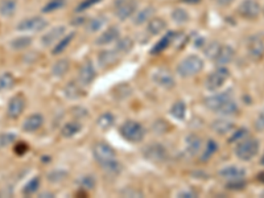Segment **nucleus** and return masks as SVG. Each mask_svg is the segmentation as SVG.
Returning <instances> with one entry per match:
<instances>
[{"mask_svg": "<svg viewBox=\"0 0 264 198\" xmlns=\"http://www.w3.org/2000/svg\"><path fill=\"white\" fill-rule=\"evenodd\" d=\"M204 69V61L198 56H188L177 66V73L181 77H193Z\"/></svg>", "mask_w": 264, "mask_h": 198, "instance_id": "2", "label": "nucleus"}, {"mask_svg": "<svg viewBox=\"0 0 264 198\" xmlns=\"http://www.w3.org/2000/svg\"><path fill=\"white\" fill-rule=\"evenodd\" d=\"M92 155L100 165L115 160V151L106 143H96L95 146L92 147Z\"/></svg>", "mask_w": 264, "mask_h": 198, "instance_id": "7", "label": "nucleus"}, {"mask_svg": "<svg viewBox=\"0 0 264 198\" xmlns=\"http://www.w3.org/2000/svg\"><path fill=\"white\" fill-rule=\"evenodd\" d=\"M144 134L145 132L143 125L137 121L128 120L120 127V135L130 143L141 142L144 138Z\"/></svg>", "mask_w": 264, "mask_h": 198, "instance_id": "4", "label": "nucleus"}, {"mask_svg": "<svg viewBox=\"0 0 264 198\" xmlns=\"http://www.w3.org/2000/svg\"><path fill=\"white\" fill-rule=\"evenodd\" d=\"M177 197H180V198H194V197H197V194L194 193V192H192V190H184V192H181V193L177 194Z\"/></svg>", "mask_w": 264, "mask_h": 198, "instance_id": "49", "label": "nucleus"}, {"mask_svg": "<svg viewBox=\"0 0 264 198\" xmlns=\"http://www.w3.org/2000/svg\"><path fill=\"white\" fill-rule=\"evenodd\" d=\"M234 1V0H214V3H217L218 5H220V7H227V5H230Z\"/></svg>", "mask_w": 264, "mask_h": 198, "instance_id": "52", "label": "nucleus"}, {"mask_svg": "<svg viewBox=\"0 0 264 198\" xmlns=\"http://www.w3.org/2000/svg\"><path fill=\"white\" fill-rule=\"evenodd\" d=\"M220 48V45L218 44V42H216V41H213V42H210V44L206 46V49H205V53H206V56H208L209 58L214 60V57L217 56V53H218Z\"/></svg>", "mask_w": 264, "mask_h": 198, "instance_id": "41", "label": "nucleus"}, {"mask_svg": "<svg viewBox=\"0 0 264 198\" xmlns=\"http://www.w3.org/2000/svg\"><path fill=\"white\" fill-rule=\"evenodd\" d=\"M171 114H172L173 118H176L178 120H182L185 115H186V106H185L184 102H176V103L172 106V109H171Z\"/></svg>", "mask_w": 264, "mask_h": 198, "instance_id": "33", "label": "nucleus"}, {"mask_svg": "<svg viewBox=\"0 0 264 198\" xmlns=\"http://www.w3.org/2000/svg\"><path fill=\"white\" fill-rule=\"evenodd\" d=\"M102 0H84L81 4H78L77 7V11L80 12V11H85V9H88V7H92V5H95L96 3H99Z\"/></svg>", "mask_w": 264, "mask_h": 198, "instance_id": "46", "label": "nucleus"}, {"mask_svg": "<svg viewBox=\"0 0 264 198\" xmlns=\"http://www.w3.org/2000/svg\"><path fill=\"white\" fill-rule=\"evenodd\" d=\"M44 123V118L41 114H33L31 117H28L24 120L23 124V129L27 132H35L37 129L41 128V125Z\"/></svg>", "mask_w": 264, "mask_h": 198, "instance_id": "19", "label": "nucleus"}, {"mask_svg": "<svg viewBox=\"0 0 264 198\" xmlns=\"http://www.w3.org/2000/svg\"><path fill=\"white\" fill-rule=\"evenodd\" d=\"M62 5H64V0H50V3L45 5V8L43 11L44 12H52V11L61 8Z\"/></svg>", "mask_w": 264, "mask_h": 198, "instance_id": "45", "label": "nucleus"}, {"mask_svg": "<svg viewBox=\"0 0 264 198\" xmlns=\"http://www.w3.org/2000/svg\"><path fill=\"white\" fill-rule=\"evenodd\" d=\"M65 32H66V28L64 25H57V27H53L52 29H49L48 32L45 33L43 39H41V42L44 46H50V45L56 44L58 41L64 37Z\"/></svg>", "mask_w": 264, "mask_h": 198, "instance_id": "15", "label": "nucleus"}, {"mask_svg": "<svg viewBox=\"0 0 264 198\" xmlns=\"http://www.w3.org/2000/svg\"><path fill=\"white\" fill-rule=\"evenodd\" d=\"M32 44V37L29 36H20V37H15L9 45L13 50H24V49L29 48Z\"/></svg>", "mask_w": 264, "mask_h": 198, "instance_id": "27", "label": "nucleus"}, {"mask_svg": "<svg viewBox=\"0 0 264 198\" xmlns=\"http://www.w3.org/2000/svg\"><path fill=\"white\" fill-rule=\"evenodd\" d=\"M182 1H185V3H192V4H194V3H198L200 0H182Z\"/></svg>", "mask_w": 264, "mask_h": 198, "instance_id": "54", "label": "nucleus"}, {"mask_svg": "<svg viewBox=\"0 0 264 198\" xmlns=\"http://www.w3.org/2000/svg\"><path fill=\"white\" fill-rule=\"evenodd\" d=\"M201 146H202V140H201L200 136L192 134L186 138V151L189 152V155L194 156V155L198 154L201 150Z\"/></svg>", "mask_w": 264, "mask_h": 198, "instance_id": "24", "label": "nucleus"}, {"mask_svg": "<svg viewBox=\"0 0 264 198\" xmlns=\"http://www.w3.org/2000/svg\"><path fill=\"white\" fill-rule=\"evenodd\" d=\"M39 186H40V178L39 177H35L32 178L31 181L27 184V185L24 186V189H23V193L27 194V196H29V194H33L36 193L37 189H39Z\"/></svg>", "mask_w": 264, "mask_h": 198, "instance_id": "38", "label": "nucleus"}, {"mask_svg": "<svg viewBox=\"0 0 264 198\" xmlns=\"http://www.w3.org/2000/svg\"><path fill=\"white\" fill-rule=\"evenodd\" d=\"M106 23H107V20H106V17L104 16L92 17V19H90V20L88 21V24H86V31L90 33H95L103 28Z\"/></svg>", "mask_w": 264, "mask_h": 198, "instance_id": "26", "label": "nucleus"}, {"mask_svg": "<svg viewBox=\"0 0 264 198\" xmlns=\"http://www.w3.org/2000/svg\"><path fill=\"white\" fill-rule=\"evenodd\" d=\"M15 85V78L11 73L0 74V91L11 89Z\"/></svg>", "mask_w": 264, "mask_h": 198, "instance_id": "36", "label": "nucleus"}, {"mask_svg": "<svg viewBox=\"0 0 264 198\" xmlns=\"http://www.w3.org/2000/svg\"><path fill=\"white\" fill-rule=\"evenodd\" d=\"M69 68H70V64H69L68 60H58L56 64L53 65L52 68V73L53 76H56V77H64L65 74L68 73Z\"/></svg>", "mask_w": 264, "mask_h": 198, "instance_id": "30", "label": "nucleus"}, {"mask_svg": "<svg viewBox=\"0 0 264 198\" xmlns=\"http://www.w3.org/2000/svg\"><path fill=\"white\" fill-rule=\"evenodd\" d=\"M27 150H28V147L25 146V143H20V144H17L16 148H15V152L19 155H23Z\"/></svg>", "mask_w": 264, "mask_h": 198, "instance_id": "51", "label": "nucleus"}, {"mask_svg": "<svg viewBox=\"0 0 264 198\" xmlns=\"http://www.w3.org/2000/svg\"><path fill=\"white\" fill-rule=\"evenodd\" d=\"M46 196H48V197H53L52 193H43L41 194V197H46Z\"/></svg>", "mask_w": 264, "mask_h": 198, "instance_id": "56", "label": "nucleus"}, {"mask_svg": "<svg viewBox=\"0 0 264 198\" xmlns=\"http://www.w3.org/2000/svg\"><path fill=\"white\" fill-rule=\"evenodd\" d=\"M25 102L27 101H25L24 95H21V94H17V95L11 98V101L8 103V109H7L8 117L12 118V119H17L20 117L25 109Z\"/></svg>", "mask_w": 264, "mask_h": 198, "instance_id": "12", "label": "nucleus"}, {"mask_svg": "<svg viewBox=\"0 0 264 198\" xmlns=\"http://www.w3.org/2000/svg\"><path fill=\"white\" fill-rule=\"evenodd\" d=\"M119 37H120L119 29L116 28V27H110V28L106 29V31L96 39L95 42L98 45H107L114 42V41H116Z\"/></svg>", "mask_w": 264, "mask_h": 198, "instance_id": "17", "label": "nucleus"}, {"mask_svg": "<svg viewBox=\"0 0 264 198\" xmlns=\"http://www.w3.org/2000/svg\"><path fill=\"white\" fill-rule=\"evenodd\" d=\"M205 106L214 113L222 114L226 117L234 115L238 113V106L232 99L231 91H224L217 95H212L205 99Z\"/></svg>", "mask_w": 264, "mask_h": 198, "instance_id": "1", "label": "nucleus"}, {"mask_svg": "<svg viewBox=\"0 0 264 198\" xmlns=\"http://www.w3.org/2000/svg\"><path fill=\"white\" fill-rule=\"evenodd\" d=\"M80 184L84 189H88V190L94 189V186H95V178L92 177V176L86 174V176H84V177L81 178Z\"/></svg>", "mask_w": 264, "mask_h": 198, "instance_id": "43", "label": "nucleus"}, {"mask_svg": "<svg viewBox=\"0 0 264 198\" xmlns=\"http://www.w3.org/2000/svg\"><path fill=\"white\" fill-rule=\"evenodd\" d=\"M171 37H172V35H168V36H165L164 39H161V40L155 45V48L152 49V52L151 53H152V54H159V53H161L163 50H165V49L169 46V44H171V40H172Z\"/></svg>", "mask_w": 264, "mask_h": 198, "instance_id": "37", "label": "nucleus"}, {"mask_svg": "<svg viewBox=\"0 0 264 198\" xmlns=\"http://www.w3.org/2000/svg\"><path fill=\"white\" fill-rule=\"evenodd\" d=\"M165 28H167V23H165V20H163L161 17H152V19L148 21V25H147V31H148L151 35H153V36L160 35Z\"/></svg>", "mask_w": 264, "mask_h": 198, "instance_id": "23", "label": "nucleus"}, {"mask_svg": "<svg viewBox=\"0 0 264 198\" xmlns=\"http://www.w3.org/2000/svg\"><path fill=\"white\" fill-rule=\"evenodd\" d=\"M247 53L252 60H262L264 57V41L260 37H250L247 41Z\"/></svg>", "mask_w": 264, "mask_h": 198, "instance_id": "10", "label": "nucleus"}, {"mask_svg": "<svg viewBox=\"0 0 264 198\" xmlns=\"http://www.w3.org/2000/svg\"><path fill=\"white\" fill-rule=\"evenodd\" d=\"M260 164H262V165H264V155H263V158H262V160H260Z\"/></svg>", "mask_w": 264, "mask_h": 198, "instance_id": "57", "label": "nucleus"}, {"mask_svg": "<svg viewBox=\"0 0 264 198\" xmlns=\"http://www.w3.org/2000/svg\"><path fill=\"white\" fill-rule=\"evenodd\" d=\"M228 77H230V72H228L227 68H220L209 76L206 82H205V86L210 91H217L224 85V82L227 81Z\"/></svg>", "mask_w": 264, "mask_h": 198, "instance_id": "5", "label": "nucleus"}, {"mask_svg": "<svg viewBox=\"0 0 264 198\" xmlns=\"http://www.w3.org/2000/svg\"><path fill=\"white\" fill-rule=\"evenodd\" d=\"M81 128H82V125H81V123H78V121H69V123H66V124L62 127L61 134H62L64 138H73L74 135L80 132Z\"/></svg>", "mask_w": 264, "mask_h": 198, "instance_id": "28", "label": "nucleus"}, {"mask_svg": "<svg viewBox=\"0 0 264 198\" xmlns=\"http://www.w3.org/2000/svg\"><path fill=\"white\" fill-rule=\"evenodd\" d=\"M260 12H262V8L256 0H243L238 7V13L240 16L244 19H250V20L256 19L260 15Z\"/></svg>", "mask_w": 264, "mask_h": 198, "instance_id": "9", "label": "nucleus"}, {"mask_svg": "<svg viewBox=\"0 0 264 198\" xmlns=\"http://www.w3.org/2000/svg\"><path fill=\"white\" fill-rule=\"evenodd\" d=\"M212 128L216 131L217 134L220 135H226L230 134L232 129H234V123L227 119H218L212 123Z\"/></svg>", "mask_w": 264, "mask_h": 198, "instance_id": "22", "label": "nucleus"}, {"mask_svg": "<svg viewBox=\"0 0 264 198\" xmlns=\"http://www.w3.org/2000/svg\"><path fill=\"white\" fill-rule=\"evenodd\" d=\"M172 20L177 24H185L189 21V13L182 8H176L172 11Z\"/></svg>", "mask_w": 264, "mask_h": 198, "instance_id": "34", "label": "nucleus"}, {"mask_svg": "<svg viewBox=\"0 0 264 198\" xmlns=\"http://www.w3.org/2000/svg\"><path fill=\"white\" fill-rule=\"evenodd\" d=\"M220 176L223 178H227V180H239V178H243L246 176V170L240 166H235V165H230L226 166L223 169H220Z\"/></svg>", "mask_w": 264, "mask_h": 198, "instance_id": "18", "label": "nucleus"}, {"mask_svg": "<svg viewBox=\"0 0 264 198\" xmlns=\"http://www.w3.org/2000/svg\"><path fill=\"white\" fill-rule=\"evenodd\" d=\"M136 11L135 0H118L115 3V16L119 20H127Z\"/></svg>", "mask_w": 264, "mask_h": 198, "instance_id": "8", "label": "nucleus"}, {"mask_svg": "<svg viewBox=\"0 0 264 198\" xmlns=\"http://www.w3.org/2000/svg\"><path fill=\"white\" fill-rule=\"evenodd\" d=\"M144 155L148 160L155 162L164 161L165 158H167V156H168L167 150H165L161 144H159V143H153V144L147 147L144 150Z\"/></svg>", "mask_w": 264, "mask_h": 198, "instance_id": "13", "label": "nucleus"}, {"mask_svg": "<svg viewBox=\"0 0 264 198\" xmlns=\"http://www.w3.org/2000/svg\"><path fill=\"white\" fill-rule=\"evenodd\" d=\"M258 180H259V181H262V182H264V173L258 174Z\"/></svg>", "mask_w": 264, "mask_h": 198, "instance_id": "55", "label": "nucleus"}, {"mask_svg": "<svg viewBox=\"0 0 264 198\" xmlns=\"http://www.w3.org/2000/svg\"><path fill=\"white\" fill-rule=\"evenodd\" d=\"M263 12H264V9H263Z\"/></svg>", "mask_w": 264, "mask_h": 198, "instance_id": "59", "label": "nucleus"}, {"mask_svg": "<svg viewBox=\"0 0 264 198\" xmlns=\"http://www.w3.org/2000/svg\"><path fill=\"white\" fill-rule=\"evenodd\" d=\"M16 140V136L11 132H5V134H0V148L7 147L9 144H12Z\"/></svg>", "mask_w": 264, "mask_h": 198, "instance_id": "40", "label": "nucleus"}, {"mask_svg": "<svg viewBox=\"0 0 264 198\" xmlns=\"http://www.w3.org/2000/svg\"><path fill=\"white\" fill-rule=\"evenodd\" d=\"M235 57V50L230 45H220V50L217 53V56L214 57V61H216L218 65H227L230 64Z\"/></svg>", "mask_w": 264, "mask_h": 198, "instance_id": "16", "label": "nucleus"}, {"mask_svg": "<svg viewBox=\"0 0 264 198\" xmlns=\"http://www.w3.org/2000/svg\"><path fill=\"white\" fill-rule=\"evenodd\" d=\"M65 95L70 99H77V98H80L82 95V90L78 85H77L76 82H69L68 85L65 86Z\"/></svg>", "mask_w": 264, "mask_h": 198, "instance_id": "32", "label": "nucleus"}, {"mask_svg": "<svg viewBox=\"0 0 264 198\" xmlns=\"http://www.w3.org/2000/svg\"><path fill=\"white\" fill-rule=\"evenodd\" d=\"M61 173H64V172H58V170H56V172H52V173H50L48 176V178H49V180H50V181H53V182L60 181V180H62V178H65L64 176H61V177H60V174Z\"/></svg>", "mask_w": 264, "mask_h": 198, "instance_id": "48", "label": "nucleus"}, {"mask_svg": "<svg viewBox=\"0 0 264 198\" xmlns=\"http://www.w3.org/2000/svg\"><path fill=\"white\" fill-rule=\"evenodd\" d=\"M114 121H115V118L112 115L111 113H104L102 114L99 118H98V121H96V124L99 127L100 129H110L114 125Z\"/></svg>", "mask_w": 264, "mask_h": 198, "instance_id": "31", "label": "nucleus"}, {"mask_svg": "<svg viewBox=\"0 0 264 198\" xmlns=\"http://www.w3.org/2000/svg\"><path fill=\"white\" fill-rule=\"evenodd\" d=\"M17 11L16 0H0V16L4 19L12 17Z\"/></svg>", "mask_w": 264, "mask_h": 198, "instance_id": "21", "label": "nucleus"}, {"mask_svg": "<svg viewBox=\"0 0 264 198\" xmlns=\"http://www.w3.org/2000/svg\"><path fill=\"white\" fill-rule=\"evenodd\" d=\"M246 134H247V129H246V128L238 129V132H235V134H234V136H231L228 142H230V143L236 142V140H239V139H242L243 136H246Z\"/></svg>", "mask_w": 264, "mask_h": 198, "instance_id": "47", "label": "nucleus"}, {"mask_svg": "<svg viewBox=\"0 0 264 198\" xmlns=\"http://www.w3.org/2000/svg\"><path fill=\"white\" fill-rule=\"evenodd\" d=\"M217 150H218V146H217V143L214 140H209L208 144H206V150H205L204 154V160H208L209 158H212L213 155L216 154Z\"/></svg>", "mask_w": 264, "mask_h": 198, "instance_id": "42", "label": "nucleus"}, {"mask_svg": "<svg viewBox=\"0 0 264 198\" xmlns=\"http://www.w3.org/2000/svg\"><path fill=\"white\" fill-rule=\"evenodd\" d=\"M124 196H127V197H130V196H136V197H140L141 196V193L140 192H133V190H132V192H128V193H123Z\"/></svg>", "mask_w": 264, "mask_h": 198, "instance_id": "53", "label": "nucleus"}, {"mask_svg": "<svg viewBox=\"0 0 264 198\" xmlns=\"http://www.w3.org/2000/svg\"><path fill=\"white\" fill-rule=\"evenodd\" d=\"M48 27V21L41 16H32L20 21L16 29L20 32H40Z\"/></svg>", "mask_w": 264, "mask_h": 198, "instance_id": "6", "label": "nucleus"}, {"mask_svg": "<svg viewBox=\"0 0 264 198\" xmlns=\"http://www.w3.org/2000/svg\"><path fill=\"white\" fill-rule=\"evenodd\" d=\"M262 197H264V192H263V193H262Z\"/></svg>", "mask_w": 264, "mask_h": 198, "instance_id": "58", "label": "nucleus"}, {"mask_svg": "<svg viewBox=\"0 0 264 198\" xmlns=\"http://www.w3.org/2000/svg\"><path fill=\"white\" fill-rule=\"evenodd\" d=\"M95 69H94V65H92L91 61H85L84 64L81 65L80 72H78V81H80L81 85H90L95 79Z\"/></svg>", "mask_w": 264, "mask_h": 198, "instance_id": "11", "label": "nucleus"}, {"mask_svg": "<svg viewBox=\"0 0 264 198\" xmlns=\"http://www.w3.org/2000/svg\"><path fill=\"white\" fill-rule=\"evenodd\" d=\"M227 189L230 190H243L246 188V182L243 181V178H239V180H231L228 182Z\"/></svg>", "mask_w": 264, "mask_h": 198, "instance_id": "44", "label": "nucleus"}, {"mask_svg": "<svg viewBox=\"0 0 264 198\" xmlns=\"http://www.w3.org/2000/svg\"><path fill=\"white\" fill-rule=\"evenodd\" d=\"M118 54L119 53L116 52V50H103V52H100L98 54V62H99L102 68L107 69V68L112 66L118 61Z\"/></svg>", "mask_w": 264, "mask_h": 198, "instance_id": "20", "label": "nucleus"}, {"mask_svg": "<svg viewBox=\"0 0 264 198\" xmlns=\"http://www.w3.org/2000/svg\"><path fill=\"white\" fill-rule=\"evenodd\" d=\"M153 15H155V9H153L152 7H145V8L141 9L140 12H137L136 15H135L133 23L136 25H143L144 23H148L153 17Z\"/></svg>", "mask_w": 264, "mask_h": 198, "instance_id": "25", "label": "nucleus"}, {"mask_svg": "<svg viewBox=\"0 0 264 198\" xmlns=\"http://www.w3.org/2000/svg\"><path fill=\"white\" fill-rule=\"evenodd\" d=\"M132 46H133V41H132L131 37H119L118 42H116L115 50L119 54H126L131 50Z\"/></svg>", "mask_w": 264, "mask_h": 198, "instance_id": "29", "label": "nucleus"}, {"mask_svg": "<svg viewBox=\"0 0 264 198\" xmlns=\"http://www.w3.org/2000/svg\"><path fill=\"white\" fill-rule=\"evenodd\" d=\"M152 79L155 83H157V85L161 86V87H164V89H171V87L176 85V81H175L173 74L165 69L156 70V72L152 74Z\"/></svg>", "mask_w": 264, "mask_h": 198, "instance_id": "14", "label": "nucleus"}, {"mask_svg": "<svg viewBox=\"0 0 264 198\" xmlns=\"http://www.w3.org/2000/svg\"><path fill=\"white\" fill-rule=\"evenodd\" d=\"M73 39H74V33H70V35H68V36L62 37V39L57 42L54 49H53V54H58V53L64 52L65 49L69 46V44L72 42Z\"/></svg>", "mask_w": 264, "mask_h": 198, "instance_id": "35", "label": "nucleus"}, {"mask_svg": "<svg viewBox=\"0 0 264 198\" xmlns=\"http://www.w3.org/2000/svg\"><path fill=\"white\" fill-rule=\"evenodd\" d=\"M259 148L260 144L256 139H246L243 142L238 143V146L235 147L236 158L243 160V161H250L258 155Z\"/></svg>", "mask_w": 264, "mask_h": 198, "instance_id": "3", "label": "nucleus"}, {"mask_svg": "<svg viewBox=\"0 0 264 198\" xmlns=\"http://www.w3.org/2000/svg\"><path fill=\"white\" fill-rule=\"evenodd\" d=\"M255 125H256V128L260 129V131H263V129H264V111L262 114H260L259 117H258Z\"/></svg>", "mask_w": 264, "mask_h": 198, "instance_id": "50", "label": "nucleus"}, {"mask_svg": "<svg viewBox=\"0 0 264 198\" xmlns=\"http://www.w3.org/2000/svg\"><path fill=\"white\" fill-rule=\"evenodd\" d=\"M102 168H103L106 172H108V173H111V174L119 173L120 169H122V166H120L119 162L116 161V158L115 160H112V161H108V162H106V164H103Z\"/></svg>", "mask_w": 264, "mask_h": 198, "instance_id": "39", "label": "nucleus"}]
</instances>
